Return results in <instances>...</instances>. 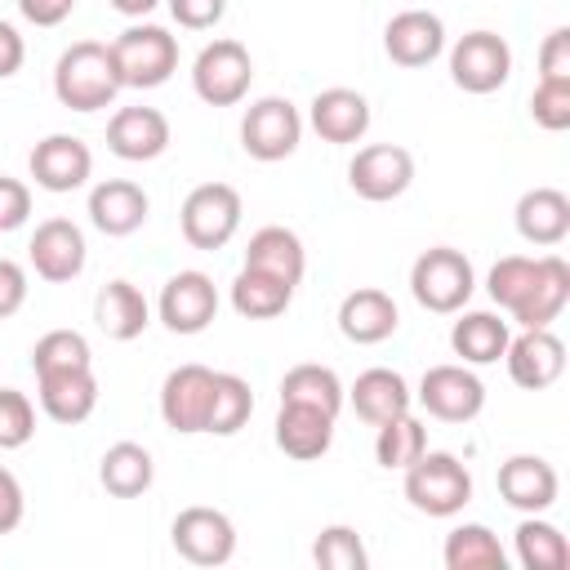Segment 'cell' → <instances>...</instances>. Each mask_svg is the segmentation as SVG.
Returning a JSON list of instances; mask_svg holds the SVG:
<instances>
[{
    "label": "cell",
    "mask_w": 570,
    "mask_h": 570,
    "mask_svg": "<svg viewBox=\"0 0 570 570\" xmlns=\"http://www.w3.org/2000/svg\"><path fill=\"white\" fill-rule=\"evenodd\" d=\"M512 218H517L521 240L552 249L570 236V196L557 191V187H530V191H521Z\"/></svg>",
    "instance_id": "cell-26"
},
{
    "label": "cell",
    "mask_w": 570,
    "mask_h": 570,
    "mask_svg": "<svg viewBox=\"0 0 570 570\" xmlns=\"http://www.w3.org/2000/svg\"><path fill=\"white\" fill-rule=\"evenodd\" d=\"M281 401L316 405V410H325V414L338 419L347 392H343V383H338V374H334L330 365H312V361H307V365L285 370V379H281Z\"/></svg>",
    "instance_id": "cell-35"
},
{
    "label": "cell",
    "mask_w": 570,
    "mask_h": 570,
    "mask_svg": "<svg viewBox=\"0 0 570 570\" xmlns=\"http://www.w3.org/2000/svg\"><path fill=\"white\" fill-rule=\"evenodd\" d=\"M307 120L325 142L347 147V142H361L370 134V102H365V94H356L347 85H334V89H321L312 98Z\"/></svg>",
    "instance_id": "cell-22"
},
{
    "label": "cell",
    "mask_w": 570,
    "mask_h": 570,
    "mask_svg": "<svg viewBox=\"0 0 570 570\" xmlns=\"http://www.w3.org/2000/svg\"><path fill=\"white\" fill-rule=\"evenodd\" d=\"M209 401H214V370L209 365H196V361L178 365L160 383V419H165V428H174L183 436L205 432Z\"/></svg>",
    "instance_id": "cell-14"
},
{
    "label": "cell",
    "mask_w": 570,
    "mask_h": 570,
    "mask_svg": "<svg viewBox=\"0 0 570 570\" xmlns=\"http://www.w3.org/2000/svg\"><path fill=\"white\" fill-rule=\"evenodd\" d=\"M169 539H174V552L191 566H227L232 552H236V525L227 512L218 508H205V503H191L174 517L169 525Z\"/></svg>",
    "instance_id": "cell-9"
},
{
    "label": "cell",
    "mask_w": 570,
    "mask_h": 570,
    "mask_svg": "<svg viewBox=\"0 0 570 570\" xmlns=\"http://www.w3.org/2000/svg\"><path fill=\"white\" fill-rule=\"evenodd\" d=\"M410 183H414V156L401 142H370L347 165V187L374 205L405 196Z\"/></svg>",
    "instance_id": "cell-10"
},
{
    "label": "cell",
    "mask_w": 570,
    "mask_h": 570,
    "mask_svg": "<svg viewBox=\"0 0 570 570\" xmlns=\"http://www.w3.org/2000/svg\"><path fill=\"white\" fill-rule=\"evenodd\" d=\"M570 303V263L561 254H539V272L534 285L525 294V303L512 312V321L521 330H543L561 316V307Z\"/></svg>",
    "instance_id": "cell-27"
},
{
    "label": "cell",
    "mask_w": 570,
    "mask_h": 570,
    "mask_svg": "<svg viewBox=\"0 0 570 570\" xmlns=\"http://www.w3.org/2000/svg\"><path fill=\"white\" fill-rule=\"evenodd\" d=\"M539 80L570 85V27H552L539 45Z\"/></svg>",
    "instance_id": "cell-43"
},
{
    "label": "cell",
    "mask_w": 570,
    "mask_h": 570,
    "mask_svg": "<svg viewBox=\"0 0 570 570\" xmlns=\"http://www.w3.org/2000/svg\"><path fill=\"white\" fill-rule=\"evenodd\" d=\"M36 436V405L18 387H0V450H22Z\"/></svg>",
    "instance_id": "cell-41"
},
{
    "label": "cell",
    "mask_w": 570,
    "mask_h": 570,
    "mask_svg": "<svg viewBox=\"0 0 570 570\" xmlns=\"http://www.w3.org/2000/svg\"><path fill=\"white\" fill-rule=\"evenodd\" d=\"M22 62H27V45H22L18 27L0 18V80L18 76V67H22Z\"/></svg>",
    "instance_id": "cell-49"
},
{
    "label": "cell",
    "mask_w": 570,
    "mask_h": 570,
    "mask_svg": "<svg viewBox=\"0 0 570 570\" xmlns=\"http://www.w3.org/2000/svg\"><path fill=\"white\" fill-rule=\"evenodd\" d=\"M169 13H174V22L187 27V31H209V27L223 22L227 0H169Z\"/></svg>",
    "instance_id": "cell-45"
},
{
    "label": "cell",
    "mask_w": 570,
    "mask_h": 570,
    "mask_svg": "<svg viewBox=\"0 0 570 570\" xmlns=\"http://www.w3.org/2000/svg\"><path fill=\"white\" fill-rule=\"evenodd\" d=\"M512 76V49L499 31H468L450 49V80L463 94H494Z\"/></svg>",
    "instance_id": "cell-8"
},
{
    "label": "cell",
    "mask_w": 570,
    "mask_h": 570,
    "mask_svg": "<svg viewBox=\"0 0 570 570\" xmlns=\"http://www.w3.org/2000/svg\"><path fill=\"white\" fill-rule=\"evenodd\" d=\"M347 401H352L356 419H365L370 428H379V423H387V419H396V414H410L414 392H410V383H405L396 370L374 365V370L356 374V383L347 387Z\"/></svg>",
    "instance_id": "cell-25"
},
{
    "label": "cell",
    "mask_w": 570,
    "mask_h": 570,
    "mask_svg": "<svg viewBox=\"0 0 570 570\" xmlns=\"http://www.w3.org/2000/svg\"><path fill=\"white\" fill-rule=\"evenodd\" d=\"M27 169H31L36 187L62 196V191H76V187L89 183V174H94V151H89V142L76 138V134H49V138H40V142L31 147Z\"/></svg>",
    "instance_id": "cell-13"
},
{
    "label": "cell",
    "mask_w": 570,
    "mask_h": 570,
    "mask_svg": "<svg viewBox=\"0 0 570 570\" xmlns=\"http://www.w3.org/2000/svg\"><path fill=\"white\" fill-rule=\"evenodd\" d=\"M36 392H40V410L62 423V428H76L94 414L98 405V379H94V365H67V370H45L36 374Z\"/></svg>",
    "instance_id": "cell-17"
},
{
    "label": "cell",
    "mask_w": 570,
    "mask_h": 570,
    "mask_svg": "<svg viewBox=\"0 0 570 570\" xmlns=\"http://www.w3.org/2000/svg\"><path fill=\"white\" fill-rule=\"evenodd\" d=\"M512 325L494 312H459V321L450 325V347L463 365H494L508 352Z\"/></svg>",
    "instance_id": "cell-30"
},
{
    "label": "cell",
    "mask_w": 570,
    "mask_h": 570,
    "mask_svg": "<svg viewBox=\"0 0 570 570\" xmlns=\"http://www.w3.org/2000/svg\"><path fill=\"white\" fill-rule=\"evenodd\" d=\"M503 361H508V374H512L517 387L543 392L566 374V343L548 325L543 330H521V334L508 338Z\"/></svg>",
    "instance_id": "cell-16"
},
{
    "label": "cell",
    "mask_w": 570,
    "mask_h": 570,
    "mask_svg": "<svg viewBox=\"0 0 570 570\" xmlns=\"http://www.w3.org/2000/svg\"><path fill=\"white\" fill-rule=\"evenodd\" d=\"M22 512H27V494H22L18 476L9 468H0V534L18 530L22 525Z\"/></svg>",
    "instance_id": "cell-47"
},
{
    "label": "cell",
    "mask_w": 570,
    "mask_h": 570,
    "mask_svg": "<svg viewBox=\"0 0 570 570\" xmlns=\"http://www.w3.org/2000/svg\"><path fill=\"white\" fill-rule=\"evenodd\" d=\"M98 481L107 494L116 499H138L151 490L156 481V463H151V450L138 445V441H116L107 445V454L98 459Z\"/></svg>",
    "instance_id": "cell-31"
},
{
    "label": "cell",
    "mask_w": 570,
    "mask_h": 570,
    "mask_svg": "<svg viewBox=\"0 0 570 570\" xmlns=\"http://www.w3.org/2000/svg\"><path fill=\"white\" fill-rule=\"evenodd\" d=\"M94 321H98V330L107 338L129 343L151 325V307H147L142 289L134 281H107L98 289V298H94Z\"/></svg>",
    "instance_id": "cell-29"
},
{
    "label": "cell",
    "mask_w": 570,
    "mask_h": 570,
    "mask_svg": "<svg viewBox=\"0 0 570 570\" xmlns=\"http://www.w3.org/2000/svg\"><path fill=\"white\" fill-rule=\"evenodd\" d=\"M107 4H111L120 18H147V13H151L160 0H107Z\"/></svg>",
    "instance_id": "cell-50"
},
{
    "label": "cell",
    "mask_w": 570,
    "mask_h": 570,
    "mask_svg": "<svg viewBox=\"0 0 570 570\" xmlns=\"http://www.w3.org/2000/svg\"><path fill=\"white\" fill-rule=\"evenodd\" d=\"M249 80H254V58L232 36L209 40L191 62V89L209 107H236L249 94Z\"/></svg>",
    "instance_id": "cell-6"
},
{
    "label": "cell",
    "mask_w": 570,
    "mask_h": 570,
    "mask_svg": "<svg viewBox=\"0 0 570 570\" xmlns=\"http://www.w3.org/2000/svg\"><path fill=\"white\" fill-rule=\"evenodd\" d=\"M557 490H561L557 468L548 459H539V454H512V459L499 463V499L508 508L525 512V517L530 512H548L557 503Z\"/></svg>",
    "instance_id": "cell-20"
},
{
    "label": "cell",
    "mask_w": 570,
    "mask_h": 570,
    "mask_svg": "<svg viewBox=\"0 0 570 570\" xmlns=\"http://www.w3.org/2000/svg\"><path fill=\"white\" fill-rule=\"evenodd\" d=\"M165 147H169V120L156 107H120L107 120V151L129 165L156 160L165 156Z\"/></svg>",
    "instance_id": "cell-19"
},
{
    "label": "cell",
    "mask_w": 570,
    "mask_h": 570,
    "mask_svg": "<svg viewBox=\"0 0 570 570\" xmlns=\"http://www.w3.org/2000/svg\"><path fill=\"white\" fill-rule=\"evenodd\" d=\"M53 94L71 111H102L120 94V76L111 62V45L102 40H76L53 62Z\"/></svg>",
    "instance_id": "cell-1"
},
{
    "label": "cell",
    "mask_w": 570,
    "mask_h": 570,
    "mask_svg": "<svg viewBox=\"0 0 570 570\" xmlns=\"http://www.w3.org/2000/svg\"><path fill=\"white\" fill-rule=\"evenodd\" d=\"M156 312H160V325L169 334H200L214 325L218 316V289L205 272L187 267V272H174L165 285H160V298H156Z\"/></svg>",
    "instance_id": "cell-11"
},
{
    "label": "cell",
    "mask_w": 570,
    "mask_h": 570,
    "mask_svg": "<svg viewBox=\"0 0 570 570\" xmlns=\"http://www.w3.org/2000/svg\"><path fill=\"white\" fill-rule=\"evenodd\" d=\"M22 303H27V272L13 258H0V321L22 312Z\"/></svg>",
    "instance_id": "cell-46"
},
{
    "label": "cell",
    "mask_w": 570,
    "mask_h": 570,
    "mask_svg": "<svg viewBox=\"0 0 570 570\" xmlns=\"http://www.w3.org/2000/svg\"><path fill=\"white\" fill-rule=\"evenodd\" d=\"M330 445H334V414H325L316 405L281 401V414H276V450L281 454L312 463V459L330 454Z\"/></svg>",
    "instance_id": "cell-24"
},
{
    "label": "cell",
    "mask_w": 570,
    "mask_h": 570,
    "mask_svg": "<svg viewBox=\"0 0 570 570\" xmlns=\"http://www.w3.org/2000/svg\"><path fill=\"white\" fill-rule=\"evenodd\" d=\"M401 325V312L392 303L387 289H374V285H361L352 289L343 303H338V334L356 347H374L383 338H392Z\"/></svg>",
    "instance_id": "cell-21"
},
{
    "label": "cell",
    "mask_w": 570,
    "mask_h": 570,
    "mask_svg": "<svg viewBox=\"0 0 570 570\" xmlns=\"http://www.w3.org/2000/svg\"><path fill=\"white\" fill-rule=\"evenodd\" d=\"M67 365H94L89 338L80 330H49V334H40L36 347H31V370L45 374V370H67Z\"/></svg>",
    "instance_id": "cell-39"
},
{
    "label": "cell",
    "mask_w": 570,
    "mask_h": 570,
    "mask_svg": "<svg viewBox=\"0 0 570 570\" xmlns=\"http://www.w3.org/2000/svg\"><path fill=\"white\" fill-rule=\"evenodd\" d=\"M419 405L441 423H472L485 410V383L468 365H432L419 379Z\"/></svg>",
    "instance_id": "cell-12"
},
{
    "label": "cell",
    "mask_w": 570,
    "mask_h": 570,
    "mask_svg": "<svg viewBox=\"0 0 570 570\" xmlns=\"http://www.w3.org/2000/svg\"><path fill=\"white\" fill-rule=\"evenodd\" d=\"M31 218V187L22 178L0 174V232H18Z\"/></svg>",
    "instance_id": "cell-44"
},
{
    "label": "cell",
    "mask_w": 570,
    "mask_h": 570,
    "mask_svg": "<svg viewBox=\"0 0 570 570\" xmlns=\"http://www.w3.org/2000/svg\"><path fill=\"white\" fill-rule=\"evenodd\" d=\"M312 561L321 570H365L370 566V552L361 543V534L352 525H325L312 543Z\"/></svg>",
    "instance_id": "cell-40"
},
{
    "label": "cell",
    "mask_w": 570,
    "mask_h": 570,
    "mask_svg": "<svg viewBox=\"0 0 570 570\" xmlns=\"http://www.w3.org/2000/svg\"><path fill=\"white\" fill-rule=\"evenodd\" d=\"M512 543H517V561L525 570H566L570 566V539L552 521H543L539 512H530L517 525Z\"/></svg>",
    "instance_id": "cell-34"
},
{
    "label": "cell",
    "mask_w": 570,
    "mask_h": 570,
    "mask_svg": "<svg viewBox=\"0 0 570 570\" xmlns=\"http://www.w3.org/2000/svg\"><path fill=\"white\" fill-rule=\"evenodd\" d=\"M383 53L396 67H428L445 53V22L428 9H401L383 27Z\"/></svg>",
    "instance_id": "cell-18"
},
{
    "label": "cell",
    "mask_w": 570,
    "mask_h": 570,
    "mask_svg": "<svg viewBox=\"0 0 570 570\" xmlns=\"http://www.w3.org/2000/svg\"><path fill=\"white\" fill-rule=\"evenodd\" d=\"M534 272H539V258H525V254H508V258H499L494 267H490V276H485V289H490V298L512 316L521 303H525V294H530V285H534Z\"/></svg>",
    "instance_id": "cell-38"
},
{
    "label": "cell",
    "mask_w": 570,
    "mask_h": 570,
    "mask_svg": "<svg viewBox=\"0 0 570 570\" xmlns=\"http://www.w3.org/2000/svg\"><path fill=\"white\" fill-rule=\"evenodd\" d=\"M245 267L267 272V276H276V281H285V285L298 289V281H303V272H307V249H303L298 232L272 223V227H258V232L249 236V245H245Z\"/></svg>",
    "instance_id": "cell-28"
},
{
    "label": "cell",
    "mask_w": 570,
    "mask_h": 570,
    "mask_svg": "<svg viewBox=\"0 0 570 570\" xmlns=\"http://www.w3.org/2000/svg\"><path fill=\"white\" fill-rule=\"evenodd\" d=\"M71 9H76V0H18V13L36 27H58L71 18Z\"/></svg>",
    "instance_id": "cell-48"
},
{
    "label": "cell",
    "mask_w": 570,
    "mask_h": 570,
    "mask_svg": "<svg viewBox=\"0 0 570 570\" xmlns=\"http://www.w3.org/2000/svg\"><path fill=\"white\" fill-rule=\"evenodd\" d=\"M254 414V392L240 374L232 370H214V401H209V419L205 432L209 436H236Z\"/></svg>",
    "instance_id": "cell-36"
},
{
    "label": "cell",
    "mask_w": 570,
    "mask_h": 570,
    "mask_svg": "<svg viewBox=\"0 0 570 570\" xmlns=\"http://www.w3.org/2000/svg\"><path fill=\"white\" fill-rule=\"evenodd\" d=\"M405 499L423 517H454L472 499V472L450 450H423L405 468Z\"/></svg>",
    "instance_id": "cell-3"
},
{
    "label": "cell",
    "mask_w": 570,
    "mask_h": 570,
    "mask_svg": "<svg viewBox=\"0 0 570 570\" xmlns=\"http://www.w3.org/2000/svg\"><path fill=\"white\" fill-rule=\"evenodd\" d=\"M476 289V272H472V258L454 245H432L414 258L410 267V294L423 312H436V316H454L468 307Z\"/></svg>",
    "instance_id": "cell-2"
},
{
    "label": "cell",
    "mask_w": 570,
    "mask_h": 570,
    "mask_svg": "<svg viewBox=\"0 0 570 570\" xmlns=\"http://www.w3.org/2000/svg\"><path fill=\"white\" fill-rule=\"evenodd\" d=\"M298 138H303V116H298V107L289 98L267 94V98L249 102V111L240 120V147H245V156L272 165V160L294 156L298 151Z\"/></svg>",
    "instance_id": "cell-7"
},
{
    "label": "cell",
    "mask_w": 570,
    "mask_h": 570,
    "mask_svg": "<svg viewBox=\"0 0 570 570\" xmlns=\"http://www.w3.org/2000/svg\"><path fill=\"white\" fill-rule=\"evenodd\" d=\"M423 450H428V428H423L414 414H396V419L379 423V436H374V459H379V468L405 472Z\"/></svg>",
    "instance_id": "cell-37"
},
{
    "label": "cell",
    "mask_w": 570,
    "mask_h": 570,
    "mask_svg": "<svg viewBox=\"0 0 570 570\" xmlns=\"http://www.w3.org/2000/svg\"><path fill=\"white\" fill-rule=\"evenodd\" d=\"M120 89H156L178 71V40L156 22H134L111 40Z\"/></svg>",
    "instance_id": "cell-4"
},
{
    "label": "cell",
    "mask_w": 570,
    "mask_h": 570,
    "mask_svg": "<svg viewBox=\"0 0 570 570\" xmlns=\"http://www.w3.org/2000/svg\"><path fill=\"white\" fill-rule=\"evenodd\" d=\"M441 561L445 570H503L508 566V552L499 543V534L481 521H463L445 534L441 543Z\"/></svg>",
    "instance_id": "cell-32"
},
{
    "label": "cell",
    "mask_w": 570,
    "mask_h": 570,
    "mask_svg": "<svg viewBox=\"0 0 570 570\" xmlns=\"http://www.w3.org/2000/svg\"><path fill=\"white\" fill-rule=\"evenodd\" d=\"M294 303V285L267 276V272H254V267H240L236 281H232V307L236 316L245 321H272L281 316L285 307Z\"/></svg>",
    "instance_id": "cell-33"
},
{
    "label": "cell",
    "mask_w": 570,
    "mask_h": 570,
    "mask_svg": "<svg viewBox=\"0 0 570 570\" xmlns=\"http://www.w3.org/2000/svg\"><path fill=\"white\" fill-rule=\"evenodd\" d=\"M27 258H31V267H36L40 281L67 285V281H76V276L85 272V258H89L85 232H80L71 218H45V223L36 227L31 245H27Z\"/></svg>",
    "instance_id": "cell-15"
},
{
    "label": "cell",
    "mask_w": 570,
    "mask_h": 570,
    "mask_svg": "<svg viewBox=\"0 0 570 570\" xmlns=\"http://www.w3.org/2000/svg\"><path fill=\"white\" fill-rule=\"evenodd\" d=\"M147 209H151L147 191L129 178H102L89 191V223L102 236H134L147 223Z\"/></svg>",
    "instance_id": "cell-23"
},
{
    "label": "cell",
    "mask_w": 570,
    "mask_h": 570,
    "mask_svg": "<svg viewBox=\"0 0 570 570\" xmlns=\"http://www.w3.org/2000/svg\"><path fill=\"white\" fill-rule=\"evenodd\" d=\"M240 214H245V205L232 183H200L187 191V200L178 209V227L191 249H223L240 232Z\"/></svg>",
    "instance_id": "cell-5"
},
{
    "label": "cell",
    "mask_w": 570,
    "mask_h": 570,
    "mask_svg": "<svg viewBox=\"0 0 570 570\" xmlns=\"http://www.w3.org/2000/svg\"><path fill=\"white\" fill-rule=\"evenodd\" d=\"M530 116H534V125L548 129V134L570 129V85H561V80H539L534 94H530Z\"/></svg>",
    "instance_id": "cell-42"
}]
</instances>
